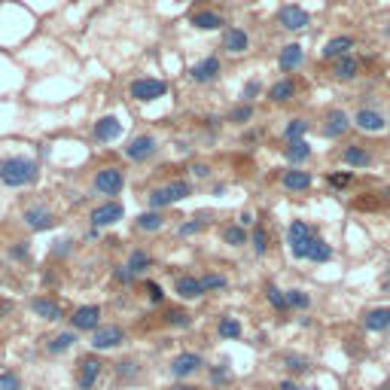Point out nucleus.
<instances>
[{"label": "nucleus", "mask_w": 390, "mask_h": 390, "mask_svg": "<svg viewBox=\"0 0 390 390\" xmlns=\"http://www.w3.org/2000/svg\"><path fill=\"white\" fill-rule=\"evenodd\" d=\"M189 25L195 28V31H219V28L226 25V19L219 16V12H195L193 19H189Z\"/></svg>", "instance_id": "27"}, {"label": "nucleus", "mask_w": 390, "mask_h": 390, "mask_svg": "<svg viewBox=\"0 0 390 390\" xmlns=\"http://www.w3.org/2000/svg\"><path fill=\"white\" fill-rule=\"evenodd\" d=\"M283 159L290 162V165H305V162L311 159V147H308V140H290L287 147H283Z\"/></svg>", "instance_id": "24"}, {"label": "nucleus", "mask_w": 390, "mask_h": 390, "mask_svg": "<svg viewBox=\"0 0 390 390\" xmlns=\"http://www.w3.org/2000/svg\"><path fill=\"white\" fill-rule=\"evenodd\" d=\"M208 171H210L208 165H195V168H193V174H195V177H208Z\"/></svg>", "instance_id": "54"}, {"label": "nucleus", "mask_w": 390, "mask_h": 390, "mask_svg": "<svg viewBox=\"0 0 390 390\" xmlns=\"http://www.w3.org/2000/svg\"><path fill=\"white\" fill-rule=\"evenodd\" d=\"M204 223H208V219H204V217H195V219H189V223H183V226H180V235H183V238L195 235V232H202V229H204Z\"/></svg>", "instance_id": "44"}, {"label": "nucleus", "mask_w": 390, "mask_h": 390, "mask_svg": "<svg viewBox=\"0 0 390 390\" xmlns=\"http://www.w3.org/2000/svg\"><path fill=\"white\" fill-rule=\"evenodd\" d=\"M40 177V165L28 155H12V159H3L0 162V183L10 189H22V186H31L37 183Z\"/></svg>", "instance_id": "1"}, {"label": "nucleus", "mask_w": 390, "mask_h": 390, "mask_svg": "<svg viewBox=\"0 0 390 390\" xmlns=\"http://www.w3.org/2000/svg\"><path fill=\"white\" fill-rule=\"evenodd\" d=\"M0 390H22V378H19V372H3L0 375Z\"/></svg>", "instance_id": "43"}, {"label": "nucleus", "mask_w": 390, "mask_h": 390, "mask_svg": "<svg viewBox=\"0 0 390 390\" xmlns=\"http://www.w3.org/2000/svg\"><path fill=\"white\" fill-rule=\"evenodd\" d=\"M238 226H253V214H247V210H244V214L238 217Z\"/></svg>", "instance_id": "53"}, {"label": "nucleus", "mask_w": 390, "mask_h": 390, "mask_svg": "<svg viewBox=\"0 0 390 390\" xmlns=\"http://www.w3.org/2000/svg\"><path fill=\"white\" fill-rule=\"evenodd\" d=\"M25 223H28V229H34V232H46L55 226V214L49 208H43V204H37V208L25 210Z\"/></svg>", "instance_id": "18"}, {"label": "nucleus", "mask_w": 390, "mask_h": 390, "mask_svg": "<svg viewBox=\"0 0 390 390\" xmlns=\"http://www.w3.org/2000/svg\"><path fill=\"white\" fill-rule=\"evenodd\" d=\"M266 299L272 305L278 314H287L290 311V302H287V290H281L278 283H266Z\"/></svg>", "instance_id": "33"}, {"label": "nucleus", "mask_w": 390, "mask_h": 390, "mask_svg": "<svg viewBox=\"0 0 390 390\" xmlns=\"http://www.w3.org/2000/svg\"><path fill=\"white\" fill-rule=\"evenodd\" d=\"M70 326H74L76 332H95L98 326H101V308H98V305H83V308H76L74 317H70Z\"/></svg>", "instance_id": "10"}, {"label": "nucleus", "mask_w": 390, "mask_h": 390, "mask_svg": "<svg viewBox=\"0 0 390 390\" xmlns=\"http://www.w3.org/2000/svg\"><path fill=\"white\" fill-rule=\"evenodd\" d=\"M150 253L147 250H131V257H129V268L134 274H140V272H147V268H150Z\"/></svg>", "instance_id": "40"}, {"label": "nucleus", "mask_w": 390, "mask_h": 390, "mask_svg": "<svg viewBox=\"0 0 390 390\" xmlns=\"http://www.w3.org/2000/svg\"><path fill=\"white\" fill-rule=\"evenodd\" d=\"M144 290H147V296H150V302H162V299H165V293H162L159 283L147 281V283H144Z\"/></svg>", "instance_id": "50"}, {"label": "nucleus", "mask_w": 390, "mask_h": 390, "mask_svg": "<svg viewBox=\"0 0 390 390\" xmlns=\"http://www.w3.org/2000/svg\"><path fill=\"white\" fill-rule=\"evenodd\" d=\"M10 257H12V259H25V257H28V247H25V244L10 247Z\"/></svg>", "instance_id": "52"}, {"label": "nucleus", "mask_w": 390, "mask_h": 390, "mask_svg": "<svg viewBox=\"0 0 390 390\" xmlns=\"http://www.w3.org/2000/svg\"><path fill=\"white\" fill-rule=\"evenodd\" d=\"M76 345V332H58V336H52L46 342V351L49 354H65L70 351V347Z\"/></svg>", "instance_id": "34"}, {"label": "nucleus", "mask_w": 390, "mask_h": 390, "mask_svg": "<svg viewBox=\"0 0 390 390\" xmlns=\"http://www.w3.org/2000/svg\"><path fill=\"white\" fill-rule=\"evenodd\" d=\"M342 159H345V165H351V168H369L372 165V153H369L366 147H360V144L345 147Z\"/></svg>", "instance_id": "29"}, {"label": "nucleus", "mask_w": 390, "mask_h": 390, "mask_svg": "<svg viewBox=\"0 0 390 390\" xmlns=\"http://www.w3.org/2000/svg\"><path fill=\"white\" fill-rule=\"evenodd\" d=\"M296 259H308V262H329L332 259V247L326 244L321 235H311L305 241L302 247H296V250H290Z\"/></svg>", "instance_id": "7"}, {"label": "nucleus", "mask_w": 390, "mask_h": 390, "mask_svg": "<svg viewBox=\"0 0 390 390\" xmlns=\"http://www.w3.org/2000/svg\"><path fill=\"white\" fill-rule=\"evenodd\" d=\"M351 49H354V37H347V34H342V37H332L329 43H323V58L326 61H336V58H342V55H351Z\"/></svg>", "instance_id": "22"}, {"label": "nucleus", "mask_w": 390, "mask_h": 390, "mask_svg": "<svg viewBox=\"0 0 390 390\" xmlns=\"http://www.w3.org/2000/svg\"><path fill=\"white\" fill-rule=\"evenodd\" d=\"M250 119H253V104H247V101L238 104V107L229 113V122H238V125L241 122H250Z\"/></svg>", "instance_id": "42"}, {"label": "nucleus", "mask_w": 390, "mask_h": 390, "mask_svg": "<svg viewBox=\"0 0 390 390\" xmlns=\"http://www.w3.org/2000/svg\"><path fill=\"white\" fill-rule=\"evenodd\" d=\"M210 381H214V384H226V381H229V369H226V363L210 369Z\"/></svg>", "instance_id": "47"}, {"label": "nucleus", "mask_w": 390, "mask_h": 390, "mask_svg": "<svg viewBox=\"0 0 390 390\" xmlns=\"http://www.w3.org/2000/svg\"><path fill=\"white\" fill-rule=\"evenodd\" d=\"M129 95L140 104H150V101H159V98L168 95V83L165 80H153V76H140L129 86Z\"/></svg>", "instance_id": "4"}, {"label": "nucleus", "mask_w": 390, "mask_h": 390, "mask_svg": "<svg viewBox=\"0 0 390 390\" xmlns=\"http://www.w3.org/2000/svg\"><path fill=\"white\" fill-rule=\"evenodd\" d=\"M202 366H204V360L198 357V354H193V351L177 354V357L171 360V375L177 381H183V378H189V375H195Z\"/></svg>", "instance_id": "13"}, {"label": "nucleus", "mask_w": 390, "mask_h": 390, "mask_svg": "<svg viewBox=\"0 0 390 390\" xmlns=\"http://www.w3.org/2000/svg\"><path fill=\"white\" fill-rule=\"evenodd\" d=\"M287 302L290 311H308L311 308V296L305 290H287Z\"/></svg>", "instance_id": "36"}, {"label": "nucleus", "mask_w": 390, "mask_h": 390, "mask_svg": "<svg viewBox=\"0 0 390 390\" xmlns=\"http://www.w3.org/2000/svg\"><path fill=\"white\" fill-rule=\"evenodd\" d=\"M351 125H354V122H351V116H347L345 110H329V116H326V125H323V134H326L329 140H338L347 129H351Z\"/></svg>", "instance_id": "19"}, {"label": "nucleus", "mask_w": 390, "mask_h": 390, "mask_svg": "<svg viewBox=\"0 0 390 390\" xmlns=\"http://www.w3.org/2000/svg\"><path fill=\"white\" fill-rule=\"evenodd\" d=\"M223 241L229 247H241V244H247V232H244V226H229V229L223 232Z\"/></svg>", "instance_id": "41"}, {"label": "nucleus", "mask_w": 390, "mask_h": 390, "mask_svg": "<svg viewBox=\"0 0 390 390\" xmlns=\"http://www.w3.org/2000/svg\"><path fill=\"white\" fill-rule=\"evenodd\" d=\"M326 180H329V186L345 189V186H351V183H354V171H345V174H329Z\"/></svg>", "instance_id": "45"}, {"label": "nucleus", "mask_w": 390, "mask_h": 390, "mask_svg": "<svg viewBox=\"0 0 390 390\" xmlns=\"http://www.w3.org/2000/svg\"><path fill=\"white\" fill-rule=\"evenodd\" d=\"M378 390H390V384H384V387H378Z\"/></svg>", "instance_id": "59"}, {"label": "nucleus", "mask_w": 390, "mask_h": 390, "mask_svg": "<svg viewBox=\"0 0 390 390\" xmlns=\"http://www.w3.org/2000/svg\"><path fill=\"white\" fill-rule=\"evenodd\" d=\"M360 74V61L354 58V55H342V58H336L332 61V76L336 80H354V76Z\"/></svg>", "instance_id": "26"}, {"label": "nucleus", "mask_w": 390, "mask_h": 390, "mask_svg": "<svg viewBox=\"0 0 390 390\" xmlns=\"http://www.w3.org/2000/svg\"><path fill=\"white\" fill-rule=\"evenodd\" d=\"M122 217H125L122 202H116V198H107V202L98 204V208L89 214V223L95 226V229H107V226H116Z\"/></svg>", "instance_id": "5"}, {"label": "nucleus", "mask_w": 390, "mask_h": 390, "mask_svg": "<svg viewBox=\"0 0 390 390\" xmlns=\"http://www.w3.org/2000/svg\"><path fill=\"white\" fill-rule=\"evenodd\" d=\"M311 235H317L314 229H311L305 219H293L290 223V229H287V244H290V250H296V247H302L305 241H308Z\"/></svg>", "instance_id": "23"}, {"label": "nucleus", "mask_w": 390, "mask_h": 390, "mask_svg": "<svg viewBox=\"0 0 390 390\" xmlns=\"http://www.w3.org/2000/svg\"><path fill=\"white\" fill-rule=\"evenodd\" d=\"M311 183H314V177H311V171H302V168H290L281 177V186L287 193H305V189H311Z\"/></svg>", "instance_id": "17"}, {"label": "nucleus", "mask_w": 390, "mask_h": 390, "mask_svg": "<svg viewBox=\"0 0 390 390\" xmlns=\"http://www.w3.org/2000/svg\"><path fill=\"white\" fill-rule=\"evenodd\" d=\"M283 366H287L290 372L302 375V372H308V369H311V360L308 357H299V354H283Z\"/></svg>", "instance_id": "39"}, {"label": "nucleus", "mask_w": 390, "mask_h": 390, "mask_svg": "<svg viewBox=\"0 0 390 390\" xmlns=\"http://www.w3.org/2000/svg\"><path fill=\"white\" fill-rule=\"evenodd\" d=\"M122 186H125V174H122V168H116V165L101 168V171L95 174V180H91V189H95L98 195H104V198L119 195L122 193Z\"/></svg>", "instance_id": "3"}, {"label": "nucleus", "mask_w": 390, "mask_h": 390, "mask_svg": "<svg viewBox=\"0 0 390 390\" xmlns=\"http://www.w3.org/2000/svg\"><path fill=\"white\" fill-rule=\"evenodd\" d=\"M113 281H116V283H131L134 281V272H131L129 266H119L116 272H113Z\"/></svg>", "instance_id": "48"}, {"label": "nucleus", "mask_w": 390, "mask_h": 390, "mask_svg": "<svg viewBox=\"0 0 390 390\" xmlns=\"http://www.w3.org/2000/svg\"><path fill=\"white\" fill-rule=\"evenodd\" d=\"M189 76H193V83H214L219 76V58H217V55L202 58L193 70H189Z\"/></svg>", "instance_id": "21"}, {"label": "nucleus", "mask_w": 390, "mask_h": 390, "mask_svg": "<svg viewBox=\"0 0 390 390\" xmlns=\"http://www.w3.org/2000/svg\"><path fill=\"white\" fill-rule=\"evenodd\" d=\"M101 369H104V363L98 357H83L80 363H76V387L80 390H95L98 378H101Z\"/></svg>", "instance_id": "9"}, {"label": "nucleus", "mask_w": 390, "mask_h": 390, "mask_svg": "<svg viewBox=\"0 0 390 390\" xmlns=\"http://www.w3.org/2000/svg\"><path fill=\"white\" fill-rule=\"evenodd\" d=\"M217 336L226 338V342H235V338H241V321L232 314H223L217 323Z\"/></svg>", "instance_id": "31"}, {"label": "nucleus", "mask_w": 390, "mask_h": 390, "mask_svg": "<svg viewBox=\"0 0 390 390\" xmlns=\"http://www.w3.org/2000/svg\"><path fill=\"white\" fill-rule=\"evenodd\" d=\"M387 287H390V266H387Z\"/></svg>", "instance_id": "57"}, {"label": "nucleus", "mask_w": 390, "mask_h": 390, "mask_svg": "<svg viewBox=\"0 0 390 390\" xmlns=\"http://www.w3.org/2000/svg\"><path fill=\"white\" fill-rule=\"evenodd\" d=\"M98 144H113V140L122 138V122H119L116 116H101L95 122V129H91Z\"/></svg>", "instance_id": "14"}, {"label": "nucleus", "mask_w": 390, "mask_h": 390, "mask_svg": "<svg viewBox=\"0 0 390 390\" xmlns=\"http://www.w3.org/2000/svg\"><path fill=\"white\" fill-rule=\"evenodd\" d=\"M116 372L122 375V378H131V372L138 375V363H131V360H122V363L116 366Z\"/></svg>", "instance_id": "51"}, {"label": "nucleus", "mask_w": 390, "mask_h": 390, "mask_svg": "<svg viewBox=\"0 0 390 390\" xmlns=\"http://www.w3.org/2000/svg\"><path fill=\"white\" fill-rule=\"evenodd\" d=\"M125 342V329L119 323H107V326H98L95 332H91V347L95 351H113V347H119Z\"/></svg>", "instance_id": "6"}, {"label": "nucleus", "mask_w": 390, "mask_h": 390, "mask_svg": "<svg viewBox=\"0 0 390 390\" xmlns=\"http://www.w3.org/2000/svg\"><path fill=\"white\" fill-rule=\"evenodd\" d=\"M174 290H177V296L180 299H186V302H193V299H202L208 290H204V281L202 278H195V274H180L174 283Z\"/></svg>", "instance_id": "15"}, {"label": "nucleus", "mask_w": 390, "mask_h": 390, "mask_svg": "<svg viewBox=\"0 0 390 390\" xmlns=\"http://www.w3.org/2000/svg\"><path fill=\"white\" fill-rule=\"evenodd\" d=\"M165 323L168 326H177V329H189V326H193V317H189L183 308H168Z\"/></svg>", "instance_id": "35"}, {"label": "nucleus", "mask_w": 390, "mask_h": 390, "mask_svg": "<svg viewBox=\"0 0 390 390\" xmlns=\"http://www.w3.org/2000/svg\"><path fill=\"white\" fill-rule=\"evenodd\" d=\"M281 390H302V387H296L290 378H283V381H281Z\"/></svg>", "instance_id": "55"}, {"label": "nucleus", "mask_w": 390, "mask_h": 390, "mask_svg": "<svg viewBox=\"0 0 390 390\" xmlns=\"http://www.w3.org/2000/svg\"><path fill=\"white\" fill-rule=\"evenodd\" d=\"M384 195H387V198H390V186H387V189H384Z\"/></svg>", "instance_id": "58"}, {"label": "nucleus", "mask_w": 390, "mask_h": 390, "mask_svg": "<svg viewBox=\"0 0 390 390\" xmlns=\"http://www.w3.org/2000/svg\"><path fill=\"white\" fill-rule=\"evenodd\" d=\"M305 134H308V122H305V119H290V125L287 129H283V140H302Z\"/></svg>", "instance_id": "38"}, {"label": "nucleus", "mask_w": 390, "mask_h": 390, "mask_svg": "<svg viewBox=\"0 0 390 390\" xmlns=\"http://www.w3.org/2000/svg\"><path fill=\"white\" fill-rule=\"evenodd\" d=\"M250 247L257 250V257H266V253H268V232H266V226H257V229L250 232Z\"/></svg>", "instance_id": "37"}, {"label": "nucleus", "mask_w": 390, "mask_h": 390, "mask_svg": "<svg viewBox=\"0 0 390 390\" xmlns=\"http://www.w3.org/2000/svg\"><path fill=\"white\" fill-rule=\"evenodd\" d=\"M155 150H159V144H155L153 134H134V138L129 140V147H125V155H129L131 162H150Z\"/></svg>", "instance_id": "8"}, {"label": "nucleus", "mask_w": 390, "mask_h": 390, "mask_svg": "<svg viewBox=\"0 0 390 390\" xmlns=\"http://www.w3.org/2000/svg\"><path fill=\"white\" fill-rule=\"evenodd\" d=\"M354 129H360V131H366V134H378V131H384L387 129V119L381 116L378 110H372V107H363V110H357L354 113Z\"/></svg>", "instance_id": "11"}, {"label": "nucleus", "mask_w": 390, "mask_h": 390, "mask_svg": "<svg viewBox=\"0 0 390 390\" xmlns=\"http://www.w3.org/2000/svg\"><path fill=\"white\" fill-rule=\"evenodd\" d=\"M305 61V49L299 43H290L281 49V58H278V67L281 70H296Z\"/></svg>", "instance_id": "28"}, {"label": "nucleus", "mask_w": 390, "mask_h": 390, "mask_svg": "<svg viewBox=\"0 0 390 390\" xmlns=\"http://www.w3.org/2000/svg\"><path fill=\"white\" fill-rule=\"evenodd\" d=\"M202 281H204V290H223L226 283H229L223 274H208V278H202Z\"/></svg>", "instance_id": "49"}, {"label": "nucleus", "mask_w": 390, "mask_h": 390, "mask_svg": "<svg viewBox=\"0 0 390 390\" xmlns=\"http://www.w3.org/2000/svg\"><path fill=\"white\" fill-rule=\"evenodd\" d=\"M278 22H281V28H287V31H305L308 22H311V16L302 10V6L287 3V6H281L278 10Z\"/></svg>", "instance_id": "12"}, {"label": "nucleus", "mask_w": 390, "mask_h": 390, "mask_svg": "<svg viewBox=\"0 0 390 390\" xmlns=\"http://www.w3.org/2000/svg\"><path fill=\"white\" fill-rule=\"evenodd\" d=\"M174 390H198V387H189V384H177Z\"/></svg>", "instance_id": "56"}, {"label": "nucleus", "mask_w": 390, "mask_h": 390, "mask_svg": "<svg viewBox=\"0 0 390 390\" xmlns=\"http://www.w3.org/2000/svg\"><path fill=\"white\" fill-rule=\"evenodd\" d=\"M293 95H296V83L293 80H281V83H274V86L268 89V101L272 104H287V101H293Z\"/></svg>", "instance_id": "30"}, {"label": "nucleus", "mask_w": 390, "mask_h": 390, "mask_svg": "<svg viewBox=\"0 0 390 390\" xmlns=\"http://www.w3.org/2000/svg\"><path fill=\"white\" fill-rule=\"evenodd\" d=\"M259 89H262V86H259V80H247V83H244V89H241V101L250 104L253 98L259 95Z\"/></svg>", "instance_id": "46"}, {"label": "nucleus", "mask_w": 390, "mask_h": 390, "mask_svg": "<svg viewBox=\"0 0 390 390\" xmlns=\"http://www.w3.org/2000/svg\"><path fill=\"white\" fill-rule=\"evenodd\" d=\"M31 311L37 317H43V321H49V323H55V321H61V317H65L61 302H55L52 296H37V299L31 302Z\"/></svg>", "instance_id": "16"}, {"label": "nucleus", "mask_w": 390, "mask_h": 390, "mask_svg": "<svg viewBox=\"0 0 390 390\" xmlns=\"http://www.w3.org/2000/svg\"><path fill=\"white\" fill-rule=\"evenodd\" d=\"M189 193H193V186H189L186 180H171V183H162V186H155L150 193V208L153 210H162V208H171V204L183 202Z\"/></svg>", "instance_id": "2"}, {"label": "nucleus", "mask_w": 390, "mask_h": 390, "mask_svg": "<svg viewBox=\"0 0 390 390\" xmlns=\"http://www.w3.org/2000/svg\"><path fill=\"white\" fill-rule=\"evenodd\" d=\"M363 326L369 332H387L390 329V308H372L363 314Z\"/></svg>", "instance_id": "25"}, {"label": "nucleus", "mask_w": 390, "mask_h": 390, "mask_svg": "<svg viewBox=\"0 0 390 390\" xmlns=\"http://www.w3.org/2000/svg\"><path fill=\"white\" fill-rule=\"evenodd\" d=\"M162 226H165L162 210H147V214L134 217V229H140V232H159Z\"/></svg>", "instance_id": "32"}, {"label": "nucleus", "mask_w": 390, "mask_h": 390, "mask_svg": "<svg viewBox=\"0 0 390 390\" xmlns=\"http://www.w3.org/2000/svg\"><path fill=\"white\" fill-rule=\"evenodd\" d=\"M223 49L229 55H244L247 49H250V37H247V31H241V28H226Z\"/></svg>", "instance_id": "20"}]
</instances>
